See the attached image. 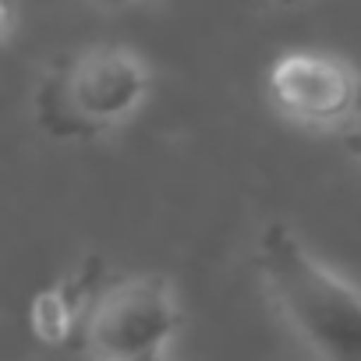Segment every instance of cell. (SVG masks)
Masks as SVG:
<instances>
[{
    "mask_svg": "<svg viewBox=\"0 0 361 361\" xmlns=\"http://www.w3.org/2000/svg\"><path fill=\"white\" fill-rule=\"evenodd\" d=\"M8 29H11V11H8L4 4H0V36H4Z\"/></svg>",
    "mask_w": 361,
    "mask_h": 361,
    "instance_id": "7",
    "label": "cell"
},
{
    "mask_svg": "<svg viewBox=\"0 0 361 361\" xmlns=\"http://www.w3.org/2000/svg\"><path fill=\"white\" fill-rule=\"evenodd\" d=\"M255 269L287 326L322 361H361V290L326 269L287 224H269Z\"/></svg>",
    "mask_w": 361,
    "mask_h": 361,
    "instance_id": "1",
    "label": "cell"
},
{
    "mask_svg": "<svg viewBox=\"0 0 361 361\" xmlns=\"http://www.w3.org/2000/svg\"><path fill=\"white\" fill-rule=\"evenodd\" d=\"M149 64L114 43L82 47L54 61L36 89V121L50 138H99L124 124L149 96Z\"/></svg>",
    "mask_w": 361,
    "mask_h": 361,
    "instance_id": "2",
    "label": "cell"
},
{
    "mask_svg": "<svg viewBox=\"0 0 361 361\" xmlns=\"http://www.w3.org/2000/svg\"><path fill=\"white\" fill-rule=\"evenodd\" d=\"M343 145H347V152L361 163V121H357L354 128H347V131H343Z\"/></svg>",
    "mask_w": 361,
    "mask_h": 361,
    "instance_id": "6",
    "label": "cell"
},
{
    "mask_svg": "<svg viewBox=\"0 0 361 361\" xmlns=\"http://www.w3.org/2000/svg\"><path fill=\"white\" fill-rule=\"evenodd\" d=\"M96 273H99V262L89 259L85 269H82L75 280L57 283V287L36 294V301H32V329H36L39 340H47V343H64V340L75 336L78 319L85 322L82 305H85V298H89V290H92Z\"/></svg>",
    "mask_w": 361,
    "mask_h": 361,
    "instance_id": "5",
    "label": "cell"
},
{
    "mask_svg": "<svg viewBox=\"0 0 361 361\" xmlns=\"http://www.w3.org/2000/svg\"><path fill=\"white\" fill-rule=\"evenodd\" d=\"M145 361H170L166 354H156V357H145Z\"/></svg>",
    "mask_w": 361,
    "mask_h": 361,
    "instance_id": "8",
    "label": "cell"
},
{
    "mask_svg": "<svg viewBox=\"0 0 361 361\" xmlns=\"http://www.w3.org/2000/svg\"><path fill=\"white\" fill-rule=\"evenodd\" d=\"M180 312L163 276H128L110 283L85 312L82 340L96 361H145L163 354Z\"/></svg>",
    "mask_w": 361,
    "mask_h": 361,
    "instance_id": "3",
    "label": "cell"
},
{
    "mask_svg": "<svg viewBox=\"0 0 361 361\" xmlns=\"http://www.w3.org/2000/svg\"><path fill=\"white\" fill-rule=\"evenodd\" d=\"M266 92L287 121L336 128L361 110V71L336 54L287 50L273 61Z\"/></svg>",
    "mask_w": 361,
    "mask_h": 361,
    "instance_id": "4",
    "label": "cell"
}]
</instances>
